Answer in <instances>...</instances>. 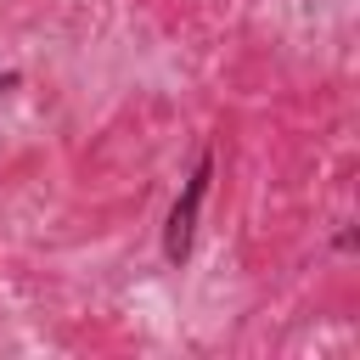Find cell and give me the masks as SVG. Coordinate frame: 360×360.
<instances>
[{"label":"cell","instance_id":"cell-1","mask_svg":"<svg viewBox=\"0 0 360 360\" xmlns=\"http://www.w3.org/2000/svg\"><path fill=\"white\" fill-rule=\"evenodd\" d=\"M208 180H214V152L202 146L197 163H191V174H186V186H180V197H174V208H169V219H163V259H169V270H186V259H191Z\"/></svg>","mask_w":360,"mask_h":360}]
</instances>
